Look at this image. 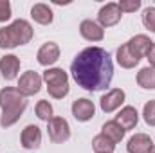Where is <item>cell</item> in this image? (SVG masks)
<instances>
[{
	"mask_svg": "<svg viewBox=\"0 0 155 153\" xmlns=\"http://www.w3.org/2000/svg\"><path fill=\"white\" fill-rule=\"evenodd\" d=\"M143 25L150 33H155V7H146L143 11Z\"/></svg>",
	"mask_w": 155,
	"mask_h": 153,
	"instance_id": "603a6c76",
	"label": "cell"
},
{
	"mask_svg": "<svg viewBox=\"0 0 155 153\" xmlns=\"http://www.w3.org/2000/svg\"><path fill=\"white\" fill-rule=\"evenodd\" d=\"M146 60L150 61V67H153V69H155V41L152 43V47H150V50L146 52Z\"/></svg>",
	"mask_w": 155,
	"mask_h": 153,
	"instance_id": "4316f807",
	"label": "cell"
},
{
	"mask_svg": "<svg viewBox=\"0 0 155 153\" xmlns=\"http://www.w3.org/2000/svg\"><path fill=\"white\" fill-rule=\"evenodd\" d=\"M47 132H49V139L54 144H63L71 139V126L63 117H52L47 122Z\"/></svg>",
	"mask_w": 155,
	"mask_h": 153,
	"instance_id": "5b68a950",
	"label": "cell"
},
{
	"mask_svg": "<svg viewBox=\"0 0 155 153\" xmlns=\"http://www.w3.org/2000/svg\"><path fill=\"white\" fill-rule=\"evenodd\" d=\"M33 25L27 20L18 18L11 25L0 27V49H15L18 45H25L33 40Z\"/></svg>",
	"mask_w": 155,
	"mask_h": 153,
	"instance_id": "3957f363",
	"label": "cell"
},
{
	"mask_svg": "<svg viewBox=\"0 0 155 153\" xmlns=\"http://www.w3.org/2000/svg\"><path fill=\"white\" fill-rule=\"evenodd\" d=\"M41 79L47 85L49 96L54 97V99H63L69 94V90H71V86H69V76H67V72L63 69H58V67L47 69L43 72Z\"/></svg>",
	"mask_w": 155,
	"mask_h": 153,
	"instance_id": "277c9868",
	"label": "cell"
},
{
	"mask_svg": "<svg viewBox=\"0 0 155 153\" xmlns=\"http://www.w3.org/2000/svg\"><path fill=\"white\" fill-rule=\"evenodd\" d=\"M137 85L144 90H155V69L144 67L137 72Z\"/></svg>",
	"mask_w": 155,
	"mask_h": 153,
	"instance_id": "ffe728a7",
	"label": "cell"
},
{
	"mask_svg": "<svg viewBox=\"0 0 155 153\" xmlns=\"http://www.w3.org/2000/svg\"><path fill=\"white\" fill-rule=\"evenodd\" d=\"M36 60H38L40 65H43V67L54 65L60 60V47H58V43H54V41L43 43L38 49V52H36Z\"/></svg>",
	"mask_w": 155,
	"mask_h": 153,
	"instance_id": "30bf717a",
	"label": "cell"
},
{
	"mask_svg": "<svg viewBox=\"0 0 155 153\" xmlns=\"http://www.w3.org/2000/svg\"><path fill=\"white\" fill-rule=\"evenodd\" d=\"M31 16L40 25H49V24H52V18H54L52 9L47 4H35L31 7Z\"/></svg>",
	"mask_w": 155,
	"mask_h": 153,
	"instance_id": "e0dca14e",
	"label": "cell"
},
{
	"mask_svg": "<svg viewBox=\"0 0 155 153\" xmlns=\"http://www.w3.org/2000/svg\"><path fill=\"white\" fill-rule=\"evenodd\" d=\"M117 5H119L121 13H134L141 7V0H121Z\"/></svg>",
	"mask_w": 155,
	"mask_h": 153,
	"instance_id": "d4e9b609",
	"label": "cell"
},
{
	"mask_svg": "<svg viewBox=\"0 0 155 153\" xmlns=\"http://www.w3.org/2000/svg\"><path fill=\"white\" fill-rule=\"evenodd\" d=\"M79 34L87 41H101L105 38V29L94 20H83L79 24Z\"/></svg>",
	"mask_w": 155,
	"mask_h": 153,
	"instance_id": "5bb4252c",
	"label": "cell"
},
{
	"mask_svg": "<svg viewBox=\"0 0 155 153\" xmlns=\"http://www.w3.org/2000/svg\"><path fill=\"white\" fill-rule=\"evenodd\" d=\"M20 142L25 150H38L40 144H41V130L36 124H27L22 130Z\"/></svg>",
	"mask_w": 155,
	"mask_h": 153,
	"instance_id": "8fae6325",
	"label": "cell"
},
{
	"mask_svg": "<svg viewBox=\"0 0 155 153\" xmlns=\"http://www.w3.org/2000/svg\"><path fill=\"white\" fill-rule=\"evenodd\" d=\"M148 153H155V144H153V146H152V150H150V151H148Z\"/></svg>",
	"mask_w": 155,
	"mask_h": 153,
	"instance_id": "83f0119b",
	"label": "cell"
},
{
	"mask_svg": "<svg viewBox=\"0 0 155 153\" xmlns=\"http://www.w3.org/2000/svg\"><path fill=\"white\" fill-rule=\"evenodd\" d=\"M121 18H123V13H121V9L116 2L105 4L97 13V24L101 27H114L121 22Z\"/></svg>",
	"mask_w": 155,
	"mask_h": 153,
	"instance_id": "52a82bcc",
	"label": "cell"
},
{
	"mask_svg": "<svg viewBox=\"0 0 155 153\" xmlns=\"http://www.w3.org/2000/svg\"><path fill=\"white\" fill-rule=\"evenodd\" d=\"M72 115H74V119L79 121V122H87V121H90L94 115H96V106H94V103L90 101V99H87V97H79L76 99L74 103H72Z\"/></svg>",
	"mask_w": 155,
	"mask_h": 153,
	"instance_id": "9c48e42d",
	"label": "cell"
},
{
	"mask_svg": "<svg viewBox=\"0 0 155 153\" xmlns=\"http://www.w3.org/2000/svg\"><path fill=\"white\" fill-rule=\"evenodd\" d=\"M143 117L148 126H155V99H150L144 108H143Z\"/></svg>",
	"mask_w": 155,
	"mask_h": 153,
	"instance_id": "cb8c5ba5",
	"label": "cell"
},
{
	"mask_svg": "<svg viewBox=\"0 0 155 153\" xmlns=\"http://www.w3.org/2000/svg\"><path fill=\"white\" fill-rule=\"evenodd\" d=\"M11 18V4L9 0H0V22H7Z\"/></svg>",
	"mask_w": 155,
	"mask_h": 153,
	"instance_id": "484cf974",
	"label": "cell"
},
{
	"mask_svg": "<svg viewBox=\"0 0 155 153\" xmlns=\"http://www.w3.org/2000/svg\"><path fill=\"white\" fill-rule=\"evenodd\" d=\"M152 40L150 36H146V34H135L134 38H130L126 41V45H128V49H130V52L141 61L144 56H146V52L150 50V47H152Z\"/></svg>",
	"mask_w": 155,
	"mask_h": 153,
	"instance_id": "4fadbf2b",
	"label": "cell"
},
{
	"mask_svg": "<svg viewBox=\"0 0 155 153\" xmlns=\"http://www.w3.org/2000/svg\"><path fill=\"white\" fill-rule=\"evenodd\" d=\"M35 112H36V117L41 119V121H45V122H49L52 117H54V110H52V105L49 103V101H45V99H41L36 103V108H35Z\"/></svg>",
	"mask_w": 155,
	"mask_h": 153,
	"instance_id": "7402d4cb",
	"label": "cell"
},
{
	"mask_svg": "<svg viewBox=\"0 0 155 153\" xmlns=\"http://www.w3.org/2000/svg\"><path fill=\"white\" fill-rule=\"evenodd\" d=\"M124 99H126L124 90H121V88H112V90H108L105 96H101L99 106H101V110H103L105 114H112V112H116L117 108H121V105L124 103Z\"/></svg>",
	"mask_w": 155,
	"mask_h": 153,
	"instance_id": "ba28073f",
	"label": "cell"
},
{
	"mask_svg": "<svg viewBox=\"0 0 155 153\" xmlns=\"http://www.w3.org/2000/svg\"><path fill=\"white\" fill-rule=\"evenodd\" d=\"M71 74L72 79L78 83V86L88 92L105 90L112 83L114 63L105 49L87 47L74 58L71 65Z\"/></svg>",
	"mask_w": 155,
	"mask_h": 153,
	"instance_id": "6da1fadb",
	"label": "cell"
},
{
	"mask_svg": "<svg viewBox=\"0 0 155 153\" xmlns=\"http://www.w3.org/2000/svg\"><path fill=\"white\" fill-rule=\"evenodd\" d=\"M92 150L96 153H114L116 144L108 137H105L103 133H99V135H96L92 139Z\"/></svg>",
	"mask_w": 155,
	"mask_h": 153,
	"instance_id": "44dd1931",
	"label": "cell"
},
{
	"mask_svg": "<svg viewBox=\"0 0 155 153\" xmlns=\"http://www.w3.org/2000/svg\"><path fill=\"white\" fill-rule=\"evenodd\" d=\"M41 76H40L38 72H35V70H27V72H24L20 79H18V90H20V94L24 96V97H31V96H35V94H38L40 90H41Z\"/></svg>",
	"mask_w": 155,
	"mask_h": 153,
	"instance_id": "8992f818",
	"label": "cell"
},
{
	"mask_svg": "<svg viewBox=\"0 0 155 153\" xmlns=\"http://www.w3.org/2000/svg\"><path fill=\"white\" fill-rule=\"evenodd\" d=\"M25 106H27V99L20 94L18 88H15V86L2 88L0 90V108H2L0 126L2 128L13 126L22 117Z\"/></svg>",
	"mask_w": 155,
	"mask_h": 153,
	"instance_id": "7a4b0ae2",
	"label": "cell"
},
{
	"mask_svg": "<svg viewBox=\"0 0 155 153\" xmlns=\"http://www.w3.org/2000/svg\"><path fill=\"white\" fill-rule=\"evenodd\" d=\"M101 133H103L105 137H108L114 144H117V142L123 141V137H124L126 132L117 124L116 121H107V122L103 124V128H101Z\"/></svg>",
	"mask_w": 155,
	"mask_h": 153,
	"instance_id": "ac0fdd59",
	"label": "cell"
},
{
	"mask_svg": "<svg viewBox=\"0 0 155 153\" xmlns=\"http://www.w3.org/2000/svg\"><path fill=\"white\" fill-rule=\"evenodd\" d=\"M114 121H116L124 132L126 130H134L137 126V122H139V114H137V110L134 106H123L121 112L116 115Z\"/></svg>",
	"mask_w": 155,
	"mask_h": 153,
	"instance_id": "9a60e30c",
	"label": "cell"
},
{
	"mask_svg": "<svg viewBox=\"0 0 155 153\" xmlns=\"http://www.w3.org/2000/svg\"><path fill=\"white\" fill-rule=\"evenodd\" d=\"M117 63L123 67V69H134L135 65H139V60L130 52V49H128V45L124 43V45H121L119 49H117Z\"/></svg>",
	"mask_w": 155,
	"mask_h": 153,
	"instance_id": "d6986e66",
	"label": "cell"
},
{
	"mask_svg": "<svg viewBox=\"0 0 155 153\" xmlns=\"http://www.w3.org/2000/svg\"><path fill=\"white\" fill-rule=\"evenodd\" d=\"M153 146V141L150 135L146 133H135L134 137H130L128 144H126V150L128 153H148Z\"/></svg>",
	"mask_w": 155,
	"mask_h": 153,
	"instance_id": "2e32d148",
	"label": "cell"
},
{
	"mask_svg": "<svg viewBox=\"0 0 155 153\" xmlns=\"http://www.w3.org/2000/svg\"><path fill=\"white\" fill-rule=\"evenodd\" d=\"M0 72L5 81L16 79L20 72V58L15 54H5L4 58H0Z\"/></svg>",
	"mask_w": 155,
	"mask_h": 153,
	"instance_id": "7c38bea8",
	"label": "cell"
}]
</instances>
